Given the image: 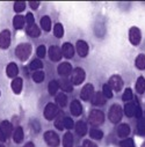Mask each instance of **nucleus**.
Returning a JSON list of instances; mask_svg holds the SVG:
<instances>
[{"label":"nucleus","instance_id":"obj_31","mask_svg":"<svg viewBox=\"0 0 145 147\" xmlns=\"http://www.w3.org/2000/svg\"><path fill=\"white\" fill-rule=\"evenodd\" d=\"M135 65L138 69H145V55H138L135 60Z\"/></svg>","mask_w":145,"mask_h":147},{"label":"nucleus","instance_id":"obj_28","mask_svg":"<svg viewBox=\"0 0 145 147\" xmlns=\"http://www.w3.org/2000/svg\"><path fill=\"white\" fill-rule=\"evenodd\" d=\"M136 92L137 94H144L145 92V79L144 77H139L136 81Z\"/></svg>","mask_w":145,"mask_h":147},{"label":"nucleus","instance_id":"obj_38","mask_svg":"<svg viewBox=\"0 0 145 147\" xmlns=\"http://www.w3.org/2000/svg\"><path fill=\"white\" fill-rule=\"evenodd\" d=\"M55 126L58 130H63L64 129V116L62 114H58L57 115V118L55 121Z\"/></svg>","mask_w":145,"mask_h":147},{"label":"nucleus","instance_id":"obj_20","mask_svg":"<svg viewBox=\"0 0 145 147\" xmlns=\"http://www.w3.org/2000/svg\"><path fill=\"white\" fill-rule=\"evenodd\" d=\"M130 132H131V130L128 124H120L117 127V136L120 138H127L130 134Z\"/></svg>","mask_w":145,"mask_h":147},{"label":"nucleus","instance_id":"obj_7","mask_svg":"<svg viewBox=\"0 0 145 147\" xmlns=\"http://www.w3.org/2000/svg\"><path fill=\"white\" fill-rule=\"evenodd\" d=\"M129 41L132 45H139L142 41V32L137 27H131L129 30Z\"/></svg>","mask_w":145,"mask_h":147},{"label":"nucleus","instance_id":"obj_1","mask_svg":"<svg viewBox=\"0 0 145 147\" xmlns=\"http://www.w3.org/2000/svg\"><path fill=\"white\" fill-rule=\"evenodd\" d=\"M31 53V45L29 43H22L19 44L15 48V55L21 61H26Z\"/></svg>","mask_w":145,"mask_h":147},{"label":"nucleus","instance_id":"obj_39","mask_svg":"<svg viewBox=\"0 0 145 147\" xmlns=\"http://www.w3.org/2000/svg\"><path fill=\"white\" fill-rule=\"evenodd\" d=\"M137 132L139 134H144L145 133V119L144 118H139L138 123H137Z\"/></svg>","mask_w":145,"mask_h":147},{"label":"nucleus","instance_id":"obj_6","mask_svg":"<svg viewBox=\"0 0 145 147\" xmlns=\"http://www.w3.org/2000/svg\"><path fill=\"white\" fill-rule=\"evenodd\" d=\"M44 141L49 147H58L59 146V137L54 131H47L44 133Z\"/></svg>","mask_w":145,"mask_h":147},{"label":"nucleus","instance_id":"obj_26","mask_svg":"<svg viewBox=\"0 0 145 147\" xmlns=\"http://www.w3.org/2000/svg\"><path fill=\"white\" fill-rule=\"evenodd\" d=\"M76 132L78 136L80 137H84L86 133H87V125L85 122L83 121H79L77 124H76Z\"/></svg>","mask_w":145,"mask_h":147},{"label":"nucleus","instance_id":"obj_11","mask_svg":"<svg viewBox=\"0 0 145 147\" xmlns=\"http://www.w3.org/2000/svg\"><path fill=\"white\" fill-rule=\"evenodd\" d=\"M77 51H78V53H79V56L81 57V58H85V57H87V55H88V51H89V48H88V44L85 42V41H83V40H79L78 42H77Z\"/></svg>","mask_w":145,"mask_h":147},{"label":"nucleus","instance_id":"obj_24","mask_svg":"<svg viewBox=\"0 0 145 147\" xmlns=\"http://www.w3.org/2000/svg\"><path fill=\"white\" fill-rule=\"evenodd\" d=\"M23 138H24L23 129H22L21 126H18V127L15 129L14 133H13V139H14V142H15V144H20V142H22Z\"/></svg>","mask_w":145,"mask_h":147},{"label":"nucleus","instance_id":"obj_35","mask_svg":"<svg viewBox=\"0 0 145 147\" xmlns=\"http://www.w3.org/2000/svg\"><path fill=\"white\" fill-rule=\"evenodd\" d=\"M56 101H57V103H58L62 108H64V107H66V104H67V96H66L64 93H60V94L57 95Z\"/></svg>","mask_w":145,"mask_h":147},{"label":"nucleus","instance_id":"obj_3","mask_svg":"<svg viewBox=\"0 0 145 147\" xmlns=\"http://www.w3.org/2000/svg\"><path fill=\"white\" fill-rule=\"evenodd\" d=\"M88 121L93 126H100L104 122V114L100 110H92L88 115Z\"/></svg>","mask_w":145,"mask_h":147},{"label":"nucleus","instance_id":"obj_30","mask_svg":"<svg viewBox=\"0 0 145 147\" xmlns=\"http://www.w3.org/2000/svg\"><path fill=\"white\" fill-rule=\"evenodd\" d=\"M41 27H42V29L44 30V31H50L51 30V20H50V18L49 16H43L42 19H41Z\"/></svg>","mask_w":145,"mask_h":147},{"label":"nucleus","instance_id":"obj_49","mask_svg":"<svg viewBox=\"0 0 145 147\" xmlns=\"http://www.w3.org/2000/svg\"><path fill=\"white\" fill-rule=\"evenodd\" d=\"M135 116H136L137 118H142V109H140L139 105H137V108H136V114H135Z\"/></svg>","mask_w":145,"mask_h":147},{"label":"nucleus","instance_id":"obj_32","mask_svg":"<svg viewBox=\"0 0 145 147\" xmlns=\"http://www.w3.org/2000/svg\"><path fill=\"white\" fill-rule=\"evenodd\" d=\"M89 136H91V138H92V139L100 140V139H102V138H103V132H102L101 130H99V129L93 127V129H91V131H89Z\"/></svg>","mask_w":145,"mask_h":147},{"label":"nucleus","instance_id":"obj_36","mask_svg":"<svg viewBox=\"0 0 145 147\" xmlns=\"http://www.w3.org/2000/svg\"><path fill=\"white\" fill-rule=\"evenodd\" d=\"M29 67H30V69H33V71H39V69H41V68L43 67V63H42L40 59H34V60L30 63Z\"/></svg>","mask_w":145,"mask_h":147},{"label":"nucleus","instance_id":"obj_9","mask_svg":"<svg viewBox=\"0 0 145 147\" xmlns=\"http://www.w3.org/2000/svg\"><path fill=\"white\" fill-rule=\"evenodd\" d=\"M108 85H109V87L115 90V92H120L123 87V80L120 76H113L110 77L109 81H108Z\"/></svg>","mask_w":145,"mask_h":147},{"label":"nucleus","instance_id":"obj_51","mask_svg":"<svg viewBox=\"0 0 145 147\" xmlns=\"http://www.w3.org/2000/svg\"><path fill=\"white\" fill-rule=\"evenodd\" d=\"M23 147H35V145H34V142H31V141H29V142H27Z\"/></svg>","mask_w":145,"mask_h":147},{"label":"nucleus","instance_id":"obj_46","mask_svg":"<svg viewBox=\"0 0 145 147\" xmlns=\"http://www.w3.org/2000/svg\"><path fill=\"white\" fill-rule=\"evenodd\" d=\"M31 126H33V130L36 132V133H37V132H40V130H41V125H40V123L37 122V121H31Z\"/></svg>","mask_w":145,"mask_h":147},{"label":"nucleus","instance_id":"obj_42","mask_svg":"<svg viewBox=\"0 0 145 147\" xmlns=\"http://www.w3.org/2000/svg\"><path fill=\"white\" fill-rule=\"evenodd\" d=\"M121 147H135V142H133V140L132 139H130V138H128V139H124V140H122V141H120V144H119Z\"/></svg>","mask_w":145,"mask_h":147},{"label":"nucleus","instance_id":"obj_47","mask_svg":"<svg viewBox=\"0 0 145 147\" xmlns=\"http://www.w3.org/2000/svg\"><path fill=\"white\" fill-rule=\"evenodd\" d=\"M84 147H98V145L96 144H94L93 141H91V140H85L84 141Z\"/></svg>","mask_w":145,"mask_h":147},{"label":"nucleus","instance_id":"obj_52","mask_svg":"<svg viewBox=\"0 0 145 147\" xmlns=\"http://www.w3.org/2000/svg\"><path fill=\"white\" fill-rule=\"evenodd\" d=\"M142 147H145V142H144V144H143V145H142Z\"/></svg>","mask_w":145,"mask_h":147},{"label":"nucleus","instance_id":"obj_44","mask_svg":"<svg viewBox=\"0 0 145 147\" xmlns=\"http://www.w3.org/2000/svg\"><path fill=\"white\" fill-rule=\"evenodd\" d=\"M45 55H47V49H45V47H44V45H40V47L37 48V56H39L40 58H44Z\"/></svg>","mask_w":145,"mask_h":147},{"label":"nucleus","instance_id":"obj_40","mask_svg":"<svg viewBox=\"0 0 145 147\" xmlns=\"http://www.w3.org/2000/svg\"><path fill=\"white\" fill-rule=\"evenodd\" d=\"M132 90L130 89V88H127L125 90H124V93H123V95H122V100L124 101V102H130L131 100H132Z\"/></svg>","mask_w":145,"mask_h":147},{"label":"nucleus","instance_id":"obj_8","mask_svg":"<svg viewBox=\"0 0 145 147\" xmlns=\"http://www.w3.org/2000/svg\"><path fill=\"white\" fill-rule=\"evenodd\" d=\"M11 45V31L5 29L0 32V49L6 50Z\"/></svg>","mask_w":145,"mask_h":147},{"label":"nucleus","instance_id":"obj_25","mask_svg":"<svg viewBox=\"0 0 145 147\" xmlns=\"http://www.w3.org/2000/svg\"><path fill=\"white\" fill-rule=\"evenodd\" d=\"M73 134L71 132H66L63 137V147H73Z\"/></svg>","mask_w":145,"mask_h":147},{"label":"nucleus","instance_id":"obj_33","mask_svg":"<svg viewBox=\"0 0 145 147\" xmlns=\"http://www.w3.org/2000/svg\"><path fill=\"white\" fill-rule=\"evenodd\" d=\"M33 80L36 84H41L44 80V72H42V71H35L33 73Z\"/></svg>","mask_w":145,"mask_h":147},{"label":"nucleus","instance_id":"obj_50","mask_svg":"<svg viewBox=\"0 0 145 147\" xmlns=\"http://www.w3.org/2000/svg\"><path fill=\"white\" fill-rule=\"evenodd\" d=\"M6 139H7V137L5 136V133H4V131H3V129H1V126H0V141H6Z\"/></svg>","mask_w":145,"mask_h":147},{"label":"nucleus","instance_id":"obj_27","mask_svg":"<svg viewBox=\"0 0 145 147\" xmlns=\"http://www.w3.org/2000/svg\"><path fill=\"white\" fill-rule=\"evenodd\" d=\"M0 126H1V129H3L4 133H5V136H6L7 138H9V137L12 136L13 126H12V124H11L8 121H4L1 124H0Z\"/></svg>","mask_w":145,"mask_h":147},{"label":"nucleus","instance_id":"obj_18","mask_svg":"<svg viewBox=\"0 0 145 147\" xmlns=\"http://www.w3.org/2000/svg\"><path fill=\"white\" fill-rule=\"evenodd\" d=\"M106 101H107V98H106V96L101 92L94 93V95L92 97V103L94 105H103L106 103Z\"/></svg>","mask_w":145,"mask_h":147},{"label":"nucleus","instance_id":"obj_37","mask_svg":"<svg viewBox=\"0 0 145 147\" xmlns=\"http://www.w3.org/2000/svg\"><path fill=\"white\" fill-rule=\"evenodd\" d=\"M102 94L106 96V98H112L113 97V89L109 87V85L106 84L102 87Z\"/></svg>","mask_w":145,"mask_h":147},{"label":"nucleus","instance_id":"obj_43","mask_svg":"<svg viewBox=\"0 0 145 147\" xmlns=\"http://www.w3.org/2000/svg\"><path fill=\"white\" fill-rule=\"evenodd\" d=\"M73 126H75V123H73V121H72L70 117H64V127L65 129H73Z\"/></svg>","mask_w":145,"mask_h":147},{"label":"nucleus","instance_id":"obj_29","mask_svg":"<svg viewBox=\"0 0 145 147\" xmlns=\"http://www.w3.org/2000/svg\"><path fill=\"white\" fill-rule=\"evenodd\" d=\"M58 89H59V84H58V81H56V80H51V81L49 82V86H48L49 94L52 95V96H55V95L57 94Z\"/></svg>","mask_w":145,"mask_h":147},{"label":"nucleus","instance_id":"obj_15","mask_svg":"<svg viewBox=\"0 0 145 147\" xmlns=\"http://www.w3.org/2000/svg\"><path fill=\"white\" fill-rule=\"evenodd\" d=\"M62 53H63V56L65 58L71 59L72 57L75 56V48H73V45H72L71 43H68V42L64 43L63 47H62Z\"/></svg>","mask_w":145,"mask_h":147},{"label":"nucleus","instance_id":"obj_17","mask_svg":"<svg viewBox=\"0 0 145 147\" xmlns=\"http://www.w3.org/2000/svg\"><path fill=\"white\" fill-rule=\"evenodd\" d=\"M27 35H29L33 38H37L41 35V29L35 23L31 24V26H27Z\"/></svg>","mask_w":145,"mask_h":147},{"label":"nucleus","instance_id":"obj_48","mask_svg":"<svg viewBox=\"0 0 145 147\" xmlns=\"http://www.w3.org/2000/svg\"><path fill=\"white\" fill-rule=\"evenodd\" d=\"M29 6H30L33 9H37L39 6H40V3H39V1H30V3H29Z\"/></svg>","mask_w":145,"mask_h":147},{"label":"nucleus","instance_id":"obj_22","mask_svg":"<svg viewBox=\"0 0 145 147\" xmlns=\"http://www.w3.org/2000/svg\"><path fill=\"white\" fill-rule=\"evenodd\" d=\"M22 86H23V80L21 78H15L13 81H12V90L15 93V94H20L21 90H22Z\"/></svg>","mask_w":145,"mask_h":147},{"label":"nucleus","instance_id":"obj_13","mask_svg":"<svg viewBox=\"0 0 145 147\" xmlns=\"http://www.w3.org/2000/svg\"><path fill=\"white\" fill-rule=\"evenodd\" d=\"M57 72H58V74L62 76V77H67L72 73V66H71L70 63H62V64L58 65Z\"/></svg>","mask_w":145,"mask_h":147},{"label":"nucleus","instance_id":"obj_14","mask_svg":"<svg viewBox=\"0 0 145 147\" xmlns=\"http://www.w3.org/2000/svg\"><path fill=\"white\" fill-rule=\"evenodd\" d=\"M70 111H71L72 115L76 116V117L80 116L81 113H83L81 103H80L78 100H73V101H72V103H71V105H70Z\"/></svg>","mask_w":145,"mask_h":147},{"label":"nucleus","instance_id":"obj_4","mask_svg":"<svg viewBox=\"0 0 145 147\" xmlns=\"http://www.w3.org/2000/svg\"><path fill=\"white\" fill-rule=\"evenodd\" d=\"M85 78H86V73L81 67L75 68L71 73V82H72V85H76V86L81 85L83 81L85 80Z\"/></svg>","mask_w":145,"mask_h":147},{"label":"nucleus","instance_id":"obj_34","mask_svg":"<svg viewBox=\"0 0 145 147\" xmlns=\"http://www.w3.org/2000/svg\"><path fill=\"white\" fill-rule=\"evenodd\" d=\"M54 35L56 36L57 38H62L64 35V28L62 26V23H56L55 28H54Z\"/></svg>","mask_w":145,"mask_h":147},{"label":"nucleus","instance_id":"obj_19","mask_svg":"<svg viewBox=\"0 0 145 147\" xmlns=\"http://www.w3.org/2000/svg\"><path fill=\"white\" fill-rule=\"evenodd\" d=\"M58 84H59V88H62L64 92L70 93V92L73 90V85H72L71 80H67L66 78L60 79V80L58 81Z\"/></svg>","mask_w":145,"mask_h":147},{"label":"nucleus","instance_id":"obj_10","mask_svg":"<svg viewBox=\"0 0 145 147\" xmlns=\"http://www.w3.org/2000/svg\"><path fill=\"white\" fill-rule=\"evenodd\" d=\"M93 95H94V87H93V85H91V84L85 85V86L83 87L81 92H80V97H81V100H84V101H89V100H92Z\"/></svg>","mask_w":145,"mask_h":147},{"label":"nucleus","instance_id":"obj_53","mask_svg":"<svg viewBox=\"0 0 145 147\" xmlns=\"http://www.w3.org/2000/svg\"><path fill=\"white\" fill-rule=\"evenodd\" d=\"M0 147H4V145H3V144H0Z\"/></svg>","mask_w":145,"mask_h":147},{"label":"nucleus","instance_id":"obj_45","mask_svg":"<svg viewBox=\"0 0 145 147\" xmlns=\"http://www.w3.org/2000/svg\"><path fill=\"white\" fill-rule=\"evenodd\" d=\"M26 22H27V26H31V24H34L35 23V20H34V15L31 14V13H27V15H26Z\"/></svg>","mask_w":145,"mask_h":147},{"label":"nucleus","instance_id":"obj_21","mask_svg":"<svg viewBox=\"0 0 145 147\" xmlns=\"http://www.w3.org/2000/svg\"><path fill=\"white\" fill-rule=\"evenodd\" d=\"M136 108H137V104L133 103V102H128L124 107V114L128 116V117H133L135 114H136Z\"/></svg>","mask_w":145,"mask_h":147},{"label":"nucleus","instance_id":"obj_41","mask_svg":"<svg viewBox=\"0 0 145 147\" xmlns=\"http://www.w3.org/2000/svg\"><path fill=\"white\" fill-rule=\"evenodd\" d=\"M24 8H26V3L24 1H16V3H14V11L16 13H20V12L24 11Z\"/></svg>","mask_w":145,"mask_h":147},{"label":"nucleus","instance_id":"obj_16","mask_svg":"<svg viewBox=\"0 0 145 147\" xmlns=\"http://www.w3.org/2000/svg\"><path fill=\"white\" fill-rule=\"evenodd\" d=\"M19 74V67L15 63H9L6 67V76L8 78H16Z\"/></svg>","mask_w":145,"mask_h":147},{"label":"nucleus","instance_id":"obj_5","mask_svg":"<svg viewBox=\"0 0 145 147\" xmlns=\"http://www.w3.org/2000/svg\"><path fill=\"white\" fill-rule=\"evenodd\" d=\"M59 114V110L58 107L55 103H48L44 108V111H43V116L47 121H52L54 118L57 117V115Z\"/></svg>","mask_w":145,"mask_h":147},{"label":"nucleus","instance_id":"obj_23","mask_svg":"<svg viewBox=\"0 0 145 147\" xmlns=\"http://www.w3.org/2000/svg\"><path fill=\"white\" fill-rule=\"evenodd\" d=\"M26 23V19L22 15H15L13 19V26L16 30H21Z\"/></svg>","mask_w":145,"mask_h":147},{"label":"nucleus","instance_id":"obj_12","mask_svg":"<svg viewBox=\"0 0 145 147\" xmlns=\"http://www.w3.org/2000/svg\"><path fill=\"white\" fill-rule=\"evenodd\" d=\"M49 57L52 61H59L63 57V53H62V49H59L58 47L56 45H52L50 49H49Z\"/></svg>","mask_w":145,"mask_h":147},{"label":"nucleus","instance_id":"obj_2","mask_svg":"<svg viewBox=\"0 0 145 147\" xmlns=\"http://www.w3.org/2000/svg\"><path fill=\"white\" fill-rule=\"evenodd\" d=\"M122 115H123L122 108L119 104H113L109 109V113H108V118H109L112 123L117 124L122 119Z\"/></svg>","mask_w":145,"mask_h":147}]
</instances>
